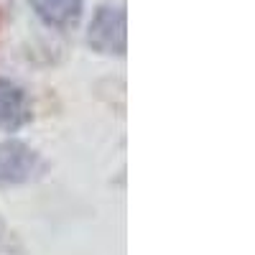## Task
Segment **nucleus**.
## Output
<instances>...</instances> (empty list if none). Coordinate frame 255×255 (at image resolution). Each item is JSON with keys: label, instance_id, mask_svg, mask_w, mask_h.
<instances>
[{"label": "nucleus", "instance_id": "obj_1", "mask_svg": "<svg viewBox=\"0 0 255 255\" xmlns=\"http://www.w3.org/2000/svg\"><path fill=\"white\" fill-rule=\"evenodd\" d=\"M87 44L100 54H125L128 49V26H125V10L102 5L87 31Z\"/></svg>", "mask_w": 255, "mask_h": 255}, {"label": "nucleus", "instance_id": "obj_2", "mask_svg": "<svg viewBox=\"0 0 255 255\" xmlns=\"http://www.w3.org/2000/svg\"><path fill=\"white\" fill-rule=\"evenodd\" d=\"M36 153L20 140L0 143V184H20L28 181L36 171Z\"/></svg>", "mask_w": 255, "mask_h": 255}, {"label": "nucleus", "instance_id": "obj_4", "mask_svg": "<svg viewBox=\"0 0 255 255\" xmlns=\"http://www.w3.org/2000/svg\"><path fill=\"white\" fill-rule=\"evenodd\" d=\"M28 3L51 28H72L82 18V0H28Z\"/></svg>", "mask_w": 255, "mask_h": 255}, {"label": "nucleus", "instance_id": "obj_3", "mask_svg": "<svg viewBox=\"0 0 255 255\" xmlns=\"http://www.w3.org/2000/svg\"><path fill=\"white\" fill-rule=\"evenodd\" d=\"M28 100L26 92L18 84L0 79V128L5 130H15L28 120Z\"/></svg>", "mask_w": 255, "mask_h": 255}]
</instances>
